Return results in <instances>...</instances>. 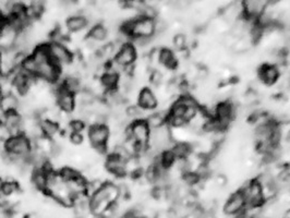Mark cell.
<instances>
[{"mask_svg": "<svg viewBox=\"0 0 290 218\" xmlns=\"http://www.w3.org/2000/svg\"><path fill=\"white\" fill-rule=\"evenodd\" d=\"M241 189L246 197L247 210H257V208L264 207L266 198L264 195L263 184L257 179V177L249 179Z\"/></svg>", "mask_w": 290, "mask_h": 218, "instance_id": "1", "label": "cell"}, {"mask_svg": "<svg viewBox=\"0 0 290 218\" xmlns=\"http://www.w3.org/2000/svg\"><path fill=\"white\" fill-rule=\"evenodd\" d=\"M4 152L10 155L30 158L32 151H33V142L26 134H20L17 136H9L3 144Z\"/></svg>", "mask_w": 290, "mask_h": 218, "instance_id": "2", "label": "cell"}, {"mask_svg": "<svg viewBox=\"0 0 290 218\" xmlns=\"http://www.w3.org/2000/svg\"><path fill=\"white\" fill-rule=\"evenodd\" d=\"M87 138L90 144L98 154L108 152V141L110 138V129L107 125H93L89 127Z\"/></svg>", "mask_w": 290, "mask_h": 218, "instance_id": "3", "label": "cell"}, {"mask_svg": "<svg viewBox=\"0 0 290 218\" xmlns=\"http://www.w3.org/2000/svg\"><path fill=\"white\" fill-rule=\"evenodd\" d=\"M282 70H280V67L275 65L273 62H263L257 67L256 69V78L260 81V83L263 84L264 86H274L277 84L278 82L282 79Z\"/></svg>", "mask_w": 290, "mask_h": 218, "instance_id": "4", "label": "cell"}, {"mask_svg": "<svg viewBox=\"0 0 290 218\" xmlns=\"http://www.w3.org/2000/svg\"><path fill=\"white\" fill-rule=\"evenodd\" d=\"M247 211V201L241 188L234 191L226 199L223 205V213L226 216L233 217Z\"/></svg>", "mask_w": 290, "mask_h": 218, "instance_id": "5", "label": "cell"}, {"mask_svg": "<svg viewBox=\"0 0 290 218\" xmlns=\"http://www.w3.org/2000/svg\"><path fill=\"white\" fill-rule=\"evenodd\" d=\"M114 61L124 71L129 68L135 67L137 61V49L131 42L121 45L118 53L114 58Z\"/></svg>", "mask_w": 290, "mask_h": 218, "instance_id": "6", "label": "cell"}, {"mask_svg": "<svg viewBox=\"0 0 290 218\" xmlns=\"http://www.w3.org/2000/svg\"><path fill=\"white\" fill-rule=\"evenodd\" d=\"M47 47L50 59L59 67L70 66L73 62L75 56L64 44L50 42L47 44Z\"/></svg>", "mask_w": 290, "mask_h": 218, "instance_id": "7", "label": "cell"}, {"mask_svg": "<svg viewBox=\"0 0 290 218\" xmlns=\"http://www.w3.org/2000/svg\"><path fill=\"white\" fill-rule=\"evenodd\" d=\"M55 97H56L58 108L60 109L62 112L71 113L75 111L77 107L76 95L68 92V91L61 85V83L57 85L56 90H55Z\"/></svg>", "mask_w": 290, "mask_h": 218, "instance_id": "8", "label": "cell"}, {"mask_svg": "<svg viewBox=\"0 0 290 218\" xmlns=\"http://www.w3.org/2000/svg\"><path fill=\"white\" fill-rule=\"evenodd\" d=\"M136 105L143 111L153 112L157 109L159 105V101L153 90L149 88V86H144V88L140 90L139 94H137Z\"/></svg>", "mask_w": 290, "mask_h": 218, "instance_id": "9", "label": "cell"}, {"mask_svg": "<svg viewBox=\"0 0 290 218\" xmlns=\"http://www.w3.org/2000/svg\"><path fill=\"white\" fill-rule=\"evenodd\" d=\"M105 169L117 178H123L128 174L127 162L113 153H109L106 157Z\"/></svg>", "mask_w": 290, "mask_h": 218, "instance_id": "10", "label": "cell"}, {"mask_svg": "<svg viewBox=\"0 0 290 218\" xmlns=\"http://www.w3.org/2000/svg\"><path fill=\"white\" fill-rule=\"evenodd\" d=\"M158 65L163 66L169 71H176L179 67V58L173 48L168 46H162L157 51Z\"/></svg>", "mask_w": 290, "mask_h": 218, "instance_id": "11", "label": "cell"}, {"mask_svg": "<svg viewBox=\"0 0 290 218\" xmlns=\"http://www.w3.org/2000/svg\"><path fill=\"white\" fill-rule=\"evenodd\" d=\"M99 82L105 92H110V91L118 89L119 82H120V74L107 69V65H106V71L100 74Z\"/></svg>", "mask_w": 290, "mask_h": 218, "instance_id": "12", "label": "cell"}, {"mask_svg": "<svg viewBox=\"0 0 290 218\" xmlns=\"http://www.w3.org/2000/svg\"><path fill=\"white\" fill-rule=\"evenodd\" d=\"M31 181L33 187L44 192L47 193L48 190V174L46 172L43 168H34L33 171L31 172Z\"/></svg>", "mask_w": 290, "mask_h": 218, "instance_id": "13", "label": "cell"}, {"mask_svg": "<svg viewBox=\"0 0 290 218\" xmlns=\"http://www.w3.org/2000/svg\"><path fill=\"white\" fill-rule=\"evenodd\" d=\"M20 106V99L13 92L4 93L0 98V110L4 113L18 111Z\"/></svg>", "mask_w": 290, "mask_h": 218, "instance_id": "14", "label": "cell"}, {"mask_svg": "<svg viewBox=\"0 0 290 218\" xmlns=\"http://www.w3.org/2000/svg\"><path fill=\"white\" fill-rule=\"evenodd\" d=\"M89 24V21H87L86 18L81 15V13L70 16L66 21L67 30L71 32V33H80V32L86 29Z\"/></svg>", "mask_w": 290, "mask_h": 218, "instance_id": "15", "label": "cell"}, {"mask_svg": "<svg viewBox=\"0 0 290 218\" xmlns=\"http://www.w3.org/2000/svg\"><path fill=\"white\" fill-rule=\"evenodd\" d=\"M167 117H168L167 109H163V110H155L153 112H151L150 115L145 118V120L152 130V129H157L159 127L167 125Z\"/></svg>", "mask_w": 290, "mask_h": 218, "instance_id": "16", "label": "cell"}, {"mask_svg": "<svg viewBox=\"0 0 290 218\" xmlns=\"http://www.w3.org/2000/svg\"><path fill=\"white\" fill-rule=\"evenodd\" d=\"M39 126L41 131V135L43 138H46L48 140H52L55 135L59 132V127L57 121L50 120L48 118H44V119H40L39 121Z\"/></svg>", "mask_w": 290, "mask_h": 218, "instance_id": "17", "label": "cell"}, {"mask_svg": "<svg viewBox=\"0 0 290 218\" xmlns=\"http://www.w3.org/2000/svg\"><path fill=\"white\" fill-rule=\"evenodd\" d=\"M172 151L178 160H188L194 151V146L190 142H174L172 146Z\"/></svg>", "mask_w": 290, "mask_h": 218, "instance_id": "18", "label": "cell"}, {"mask_svg": "<svg viewBox=\"0 0 290 218\" xmlns=\"http://www.w3.org/2000/svg\"><path fill=\"white\" fill-rule=\"evenodd\" d=\"M108 29L107 26L104 25L103 23H97V24H93L87 33V36L91 37L92 39L96 40L97 43L104 42V40L107 39L108 37Z\"/></svg>", "mask_w": 290, "mask_h": 218, "instance_id": "19", "label": "cell"}, {"mask_svg": "<svg viewBox=\"0 0 290 218\" xmlns=\"http://www.w3.org/2000/svg\"><path fill=\"white\" fill-rule=\"evenodd\" d=\"M172 43L174 53H186L188 51V37L182 32H179L173 36Z\"/></svg>", "mask_w": 290, "mask_h": 218, "instance_id": "20", "label": "cell"}, {"mask_svg": "<svg viewBox=\"0 0 290 218\" xmlns=\"http://www.w3.org/2000/svg\"><path fill=\"white\" fill-rule=\"evenodd\" d=\"M59 175H60L61 179L64 181V182H70V181H73L79 178V177L81 176V172L79 170L75 169V168L72 167H63L61 168L60 170L58 171Z\"/></svg>", "mask_w": 290, "mask_h": 218, "instance_id": "21", "label": "cell"}, {"mask_svg": "<svg viewBox=\"0 0 290 218\" xmlns=\"http://www.w3.org/2000/svg\"><path fill=\"white\" fill-rule=\"evenodd\" d=\"M18 191H19V184L13 180H8L2 182L1 188H0V194L4 195V197H10Z\"/></svg>", "mask_w": 290, "mask_h": 218, "instance_id": "22", "label": "cell"}, {"mask_svg": "<svg viewBox=\"0 0 290 218\" xmlns=\"http://www.w3.org/2000/svg\"><path fill=\"white\" fill-rule=\"evenodd\" d=\"M149 81L155 88H159L164 82V74L158 69H152L149 75Z\"/></svg>", "mask_w": 290, "mask_h": 218, "instance_id": "23", "label": "cell"}, {"mask_svg": "<svg viewBox=\"0 0 290 218\" xmlns=\"http://www.w3.org/2000/svg\"><path fill=\"white\" fill-rule=\"evenodd\" d=\"M118 212H119L118 202L113 203L106 207L105 210L97 216V218H116Z\"/></svg>", "mask_w": 290, "mask_h": 218, "instance_id": "24", "label": "cell"}, {"mask_svg": "<svg viewBox=\"0 0 290 218\" xmlns=\"http://www.w3.org/2000/svg\"><path fill=\"white\" fill-rule=\"evenodd\" d=\"M63 154V147L61 146V144H59L56 141H52L50 140V144H49V155L54 160H57V158L60 157Z\"/></svg>", "mask_w": 290, "mask_h": 218, "instance_id": "25", "label": "cell"}, {"mask_svg": "<svg viewBox=\"0 0 290 218\" xmlns=\"http://www.w3.org/2000/svg\"><path fill=\"white\" fill-rule=\"evenodd\" d=\"M86 124L81 119H72L69 124V128H70V132H77L82 133L85 130Z\"/></svg>", "mask_w": 290, "mask_h": 218, "instance_id": "26", "label": "cell"}, {"mask_svg": "<svg viewBox=\"0 0 290 218\" xmlns=\"http://www.w3.org/2000/svg\"><path fill=\"white\" fill-rule=\"evenodd\" d=\"M69 140L73 145H81L84 142V136L82 133H77V132H70V136H69Z\"/></svg>", "mask_w": 290, "mask_h": 218, "instance_id": "27", "label": "cell"}, {"mask_svg": "<svg viewBox=\"0 0 290 218\" xmlns=\"http://www.w3.org/2000/svg\"><path fill=\"white\" fill-rule=\"evenodd\" d=\"M2 94H3V92H2V89H1V85H0V98H1V96H2Z\"/></svg>", "mask_w": 290, "mask_h": 218, "instance_id": "28", "label": "cell"}, {"mask_svg": "<svg viewBox=\"0 0 290 218\" xmlns=\"http://www.w3.org/2000/svg\"><path fill=\"white\" fill-rule=\"evenodd\" d=\"M0 65H1V52H0Z\"/></svg>", "mask_w": 290, "mask_h": 218, "instance_id": "29", "label": "cell"}, {"mask_svg": "<svg viewBox=\"0 0 290 218\" xmlns=\"http://www.w3.org/2000/svg\"><path fill=\"white\" fill-rule=\"evenodd\" d=\"M2 182H3V181H2L1 179H0V188H1V184H2Z\"/></svg>", "mask_w": 290, "mask_h": 218, "instance_id": "30", "label": "cell"}]
</instances>
